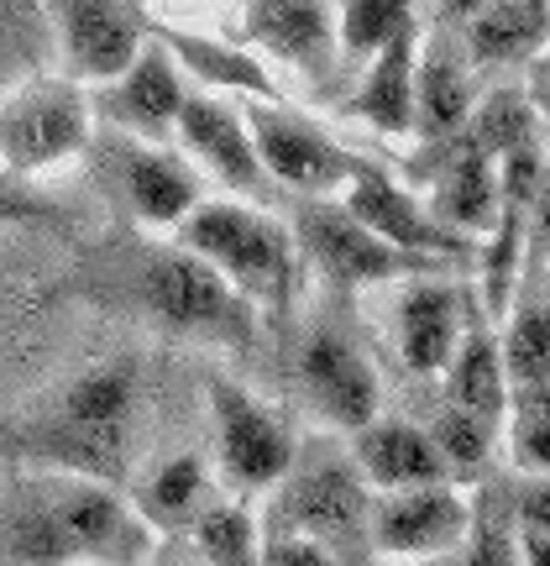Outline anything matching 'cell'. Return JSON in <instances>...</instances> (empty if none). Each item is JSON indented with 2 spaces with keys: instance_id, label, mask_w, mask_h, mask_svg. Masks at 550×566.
I'll use <instances>...</instances> for the list:
<instances>
[{
  "instance_id": "cell-21",
  "label": "cell",
  "mask_w": 550,
  "mask_h": 566,
  "mask_svg": "<svg viewBox=\"0 0 550 566\" xmlns=\"http://www.w3.org/2000/svg\"><path fill=\"white\" fill-rule=\"evenodd\" d=\"M414 69H420V27H409L399 38L378 48L362 74V90L351 95V116L378 126L383 137L414 132Z\"/></svg>"
},
{
  "instance_id": "cell-33",
  "label": "cell",
  "mask_w": 550,
  "mask_h": 566,
  "mask_svg": "<svg viewBox=\"0 0 550 566\" xmlns=\"http://www.w3.org/2000/svg\"><path fill=\"white\" fill-rule=\"evenodd\" d=\"M257 566H341L320 541H309L299 530L263 525L257 530Z\"/></svg>"
},
{
  "instance_id": "cell-26",
  "label": "cell",
  "mask_w": 550,
  "mask_h": 566,
  "mask_svg": "<svg viewBox=\"0 0 550 566\" xmlns=\"http://www.w3.org/2000/svg\"><path fill=\"white\" fill-rule=\"evenodd\" d=\"M540 38H550L546 0H488L467 21V48H472V59H483V63L525 59V53H535Z\"/></svg>"
},
{
  "instance_id": "cell-28",
  "label": "cell",
  "mask_w": 550,
  "mask_h": 566,
  "mask_svg": "<svg viewBox=\"0 0 550 566\" xmlns=\"http://www.w3.org/2000/svg\"><path fill=\"white\" fill-rule=\"evenodd\" d=\"M504 430H509V457L519 472H530V478L550 472V384L514 388Z\"/></svg>"
},
{
  "instance_id": "cell-20",
  "label": "cell",
  "mask_w": 550,
  "mask_h": 566,
  "mask_svg": "<svg viewBox=\"0 0 550 566\" xmlns=\"http://www.w3.org/2000/svg\"><path fill=\"white\" fill-rule=\"evenodd\" d=\"M435 216L462 237H488L498 216V158L472 147L462 132L446 142V163L435 174Z\"/></svg>"
},
{
  "instance_id": "cell-15",
  "label": "cell",
  "mask_w": 550,
  "mask_h": 566,
  "mask_svg": "<svg viewBox=\"0 0 550 566\" xmlns=\"http://www.w3.org/2000/svg\"><path fill=\"white\" fill-rule=\"evenodd\" d=\"M341 205H347L367 231H378L383 242L404 247V252H414V258H430V263H446V268L467 263V252H472L467 237L451 231V226L441 221L414 189H404L393 174L372 168V163L357 168V179L341 189Z\"/></svg>"
},
{
  "instance_id": "cell-7",
  "label": "cell",
  "mask_w": 550,
  "mask_h": 566,
  "mask_svg": "<svg viewBox=\"0 0 550 566\" xmlns=\"http://www.w3.org/2000/svg\"><path fill=\"white\" fill-rule=\"evenodd\" d=\"M95 142L89 90L74 80L21 84L0 101V163L6 174H47L59 163L80 158Z\"/></svg>"
},
{
  "instance_id": "cell-11",
  "label": "cell",
  "mask_w": 550,
  "mask_h": 566,
  "mask_svg": "<svg viewBox=\"0 0 550 566\" xmlns=\"http://www.w3.org/2000/svg\"><path fill=\"white\" fill-rule=\"evenodd\" d=\"M467 530L472 499L456 483L393 488V493H372V504H367V546L388 562L446 556V551L467 546Z\"/></svg>"
},
{
  "instance_id": "cell-6",
  "label": "cell",
  "mask_w": 550,
  "mask_h": 566,
  "mask_svg": "<svg viewBox=\"0 0 550 566\" xmlns=\"http://www.w3.org/2000/svg\"><path fill=\"white\" fill-rule=\"evenodd\" d=\"M294 242L336 289H372V283H409L451 273L446 263L414 258L404 247L367 231L341 200H305L294 210Z\"/></svg>"
},
{
  "instance_id": "cell-39",
  "label": "cell",
  "mask_w": 550,
  "mask_h": 566,
  "mask_svg": "<svg viewBox=\"0 0 550 566\" xmlns=\"http://www.w3.org/2000/svg\"><path fill=\"white\" fill-rule=\"evenodd\" d=\"M441 6H446V17H456V21H472V17H477V11H483V6H488V0H441Z\"/></svg>"
},
{
  "instance_id": "cell-23",
  "label": "cell",
  "mask_w": 550,
  "mask_h": 566,
  "mask_svg": "<svg viewBox=\"0 0 550 566\" xmlns=\"http://www.w3.org/2000/svg\"><path fill=\"white\" fill-rule=\"evenodd\" d=\"M131 509L142 514L147 530H194V520L210 509V472L194 451L168 457L137 483Z\"/></svg>"
},
{
  "instance_id": "cell-27",
  "label": "cell",
  "mask_w": 550,
  "mask_h": 566,
  "mask_svg": "<svg viewBox=\"0 0 550 566\" xmlns=\"http://www.w3.org/2000/svg\"><path fill=\"white\" fill-rule=\"evenodd\" d=\"M504 373H509V394L514 388H540L550 384V310L546 300H514L504 310Z\"/></svg>"
},
{
  "instance_id": "cell-34",
  "label": "cell",
  "mask_w": 550,
  "mask_h": 566,
  "mask_svg": "<svg viewBox=\"0 0 550 566\" xmlns=\"http://www.w3.org/2000/svg\"><path fill=\"white\" fill-rule=\"evenodd\" d=\"M514 525L535 530V535H550V472H540V478H530V483L519 488V499H514Z\"/></svg>"
},
{
  "instance_id": "cell-16",
  "label": "cell",
  "mask_w": 550,
  "mask_h": 566,
  "mask_svg": "<svg viewBox=\"0 0 550 566\" xmlns=\"http://www.w3.org/2000/svg\"><path fill=\"white\" fill-rule=\"evenodd\" d=\"M183 101H189L183 69L173 63V53H168L163 42H147L126 74H116L110 84H95V90H89V111L105 116L110 132L137 137V142L173 137Z\"/></svg>"
},
{
  "instance_id": "cell-18",
  "label": "cell",
  "mask_w": 550,
  "mask_h": 566,
  "mask_svg": "<svg viewBox=\"0 0 550 566\" xmlns=\"http://www.w3.org/2000/svg\"><path fill=\"white\" fill-rule=\"evenodd\" d=\"M462 331H467V310H462L456 283H446V273L409 279L404 300H399V352H404L409 373H420V378L446 373L451 352L462 346Z\"/></svg>"
},
{
  "instance_id": "cell-30",
  "label": "cell",
  "mask_w": 550,
  "mask_h": 566,
  "mask_svg": "<svg viewBox=\"0 0 550 566\" xmlns=\"http://www.w3.org/2000/svg\"><path fill=\"white\" fill-rule=\"evenodd\" d=\"M409 27H420L414 21V0H341V21H336V38L347 53L357 59H372L378 48L409 32Z\"/></svg>"
},
{
  "instance_id": "cell-19",
  "label": "cell",
  "mask_w": 550,
  "mask_h": 566,
  "mask_svg": "<svg viewBox=\"0 0 550 566\" xmlns=\"http://www.w3.org/2000/svg\"><path fill=\"white\" fill-rule=\"evenodd\" d=\"M242 32L246 42H257L263 53L305 74H320L336 48V21L326 0H246Z\"/></svg>"
},
{
  "instance_id": "cell-8",
  "label": "cell",
  "mask_w": 550,
  "mask_h": 566,
  "mask_svg": "<svg viewBox=\"0 0 550 566\" xmlns=\"http://www.w3.org/2000/svg\"><path fill=\"white\" fill-rule=\"evenodd\" d=\"M236 111H242L246 132L257 142V158H263L278 189H294L305 200H326V195H341L357 179L362 158L347 153L336 137H326L288 101H242Z\"/></svg>"
},
{
  "instance_id": "cell-4",
  "label": "cell",
  "mask_w": 550,
  "mask_h": 566,
  "mask_svg": "<svg viewBox=\"0 0 550 566\" xmlns=\"http://www.w3.org/2000/svg\"><path fill=\"white\" fill-rule=\"evenodd\" d=\"M137 300L173 336H194V342L215 346H252V336H257V310L179 242L142 252Z\"/></svg>"
},
{
  "instance_id": "cell-37",
  "label": "cell",
  "mask_w": 550,
  "mask_h": 566,
  "mask_svg": "<svg viewBox=\"0 0 550 566\" xmlns=\"http://www.w3.org/2000/svg\"><path fill=\"white\" fill-rule=\"evenodd\" d=\"M519 551H525V566H550V535L519 530Z\"/></svg>"
},
{
  "instance_id": "cell-35",
  "label": "cell",
  "mask_w": 550,
  "mask_h": 566,
  "mask_svg": "<svg viewBox=\"0 0 550 566\" xmlns=\"http://www.w3.org/2000/svg\"><path fill=\"white\" fill-rule=\"evenodd\" d=\"M59 210L38 195H11V189H0V226L6 221H53Z\"/></svg>"
},
{
  "instance_id": "cell-22",
  "label": "cell",
  "mask_w": 550,
  "mask_h": 566,
  "mask_svg": "<svg viewBox=\"0 0 550 566\" xmlns=\"http://www.w3.org/2000/svg\"><path fill=\"white\" fill-rule=\"evenodd\" d=\"M446 405L472 415V420H488L493 430H504L509 373H504V352H498V336L488 325H467L462 331V346L451 352L446 363Z\"/></svg>"
},
{
  "instance_id": "cell-9",
  "label": "cell",
  "mask_w": 550,
  "mask_h": 566,
  "mask_svg": "<svg viewBox=\"0 0 550 566\" xmlns=\"http://www.w3.org/2000/svg\"><path fill=\"white\" fill-rule=\"evenodd\" d=\"M101 184L110 189V200H121V210L137 226H163L179 231L183 216L204 200L194 163L173 153L168 142H137L121 132L101 137Z\"/></svg>"
},
{
  "instance_id": "cell-1",
  "label": "cell",
  "mask_w": 550,
  "mask_h": 566,
  "mask_svg": "<svg viewBox=\"0 0 550 566\" xmlns=\"http://www.w3.org/2000/svg\"><path fill=\"white\" fill-rule=\"evenodd\" d=\"M152 530L116 483L42 467L21 478L0 504V562L6 566H142Z\"/></svg>"
},
{
  "instance_id": "cell-10",
  "label": "cell",
  "mask_w": 550,
  "mask_h": 566,
  "mask_svg": "<svg viewBox=\"0 0 550 566\" xmlns=\"http://www.w3.org/2000/svg\"><path fill=\"white\" fill-rule=\"evenodd\" d=\"M210 420H215V457H221V478L236 493H263L288 478V467L299 457L294 430H288L273 409L242 388L236 378H210Z\"/></svg>"
},
{
  "instance_id": "cell-3",
  "label": "cell",
  "mask_w": 550,
  "mask_h": 566,
  "mask_svg": "<svg viewBox=\"0 0 550 566\" xmlns=\"http://www.w3.org/2000/svg\"><path fill=\"white\" fill-rule=\"evenodd\" d=\"M137 420V367L105 363L63 388L53 415L32 430V451L53 472H80L95 483H116L126 467V441Z\"/></svg>"
},
{
  "instance_id": "cell-41",
  "label": "cell",
  "mask_w": 550,
  "mask_h": 566,
  "mask_svg": "<svg viewBox=\"0 0 550 566\" xmlns=\"http://www.w3.org/2000/svg\"><path fill=\"white\" fill-rule=\"evenodd\" d=\"M546 27H550V0H546Z\"/></svg>"
},
{
  "instance_id": "cell-29",
  "label": "cell",
  "mask_w": 550,
  "mask_h": 566,
  "mask_svg": "<svg viewBox=\"0 0 550 566\" xmlns=\"http://www.w3.org/2000/svg\"><path fill=\"white\" fill-rule=\"evenodd\" d=\"M189 541L210 566H257V520L242 504H210Z\"/></svg>"
},
{
  "instance_id": "cell-38",
  "label": "cell",
  "mask_w": 550,
  "mask_h": 566,
  "mask_svg": "<svg viewBox=\"0 0 550 566\" xmlns=\"http://www.w3.org/2000/svg\"><path fill=\"white\" fill-rule=\"evenodd\" d=\"M142 566H210L200 551H163V556H147Z\"/></svg>"
},
{
  "instance_id": "cell-24",
  "label": "cell",
  "mask_w": 550,
  "mask_h": 566,
  "mask_svg": "<svg viewBox=\"0 0 550 566\" xmlns=\"http://www.w3.org/2000/svg\"><path fill=\"white\" fill-rule=\"evenodd\" d=\"M472 116V84L462 63L446 48L420 42V69H414V132L425 142H451Z\"/></svg>"
},
{
  "instance_id": "cell-25",
  "label": "cell",
  "mask_w": 550,
  "mask_h": 566,
  "mask_svg": "<svg viewBox=\"0 0 550 566\" xmlns=\"http://www.w3.org/2000/svg\"><path fill=\"white\" fill-rule=\"evenodd\" d=\"M158 42L173 53L179 69L200 74L204 84L236 90L242 101H278V90H273V80L263 74V63L246 59L242 48H225V42H210V38H189V32H163Z\"/></svg>"
},
{
  "instance_id": "cell-32",
  "label": "cell",
  "mask_w": 550,
  "mask_h": 566,
  "mask_svg": "<svg viewBox=\"0 0 550 566\" xmlns=\"http://www.w3.org/2000/svg\"><path fill=\"white\" fill-rule=\"evenodd\" d=\"M430 441L441 446L451 478H456V472H477V467L488 462L498 430H493L488 420H472V415H462V409L441 405V415H435V424H430Z\"/></svg>"
},
{
  "instance_id": "cell-13",
  "label": "cell",
  "mask_w": 550,
  "mask_h": 566,
  "mask_svg": "<svg viewBox=\"0 0 550 566\" xmlns=\"http://www.w3.org/2000/svg\"><path fill=\"white\" fill-rule=\"evenodd\" d=\"M173 137H179L183 158L200 163L204 174H215L236 200L273 205L284 195V189L273 184V174L263 168V158H257V142H252V132H246L236 105L215 101V95H189L179 111Z\"/></svg>"
},
{
  "instance_id": "cell-14",
  "label": "cell",
  "mask_w": 550,
  "mask_h": 566,
  "mask_svg": "<svg viewBox=\"0 0 550 566\" xmlns=\"http://www.w3.org/2000/svg\"><path fill=\"white\" fill-rule=\"evenodd\" d=\"M299 388L315 415L347 436L378 420V367L336 321H320L299 346Z\"/></svg>"
},
{
  "instance_id": "cell-12",
  "label": "cell",
  "mask_w": 550,
  "mask_h": 566,
  "mask_svg": "<svg viewBox=\"0 0 550 566\" xmlns=\"http://www.w3.org/2000/svg\"><path fill=\"white\" fill-rule=\"evenodd\" d=\"M53 21H59L68 80L84 90L126 74L147 48L142 0H53Z\"/></svg>"
},
{
  "instance_id": "cell-36",
  "label": "cell",
  "mask_w": 550,
  "mask_h": 566,
  "mask_svg": "<svg viewBox=\"0 0 550 566\" xmlns=\"http://www.w3.org/2000/svg\"><path fill=\"white\" fill-rule=\"evenodd\" d=\"M525 101H530V111H535V122L550 132V53H540L535 59V69H530V90H525Z\"/></svg>"
},
{
  "instance_id": "cell-40",
  "label": "cell",
  "mask_w": 550,
  "mask_h": 566,
  "mask_svg": "<svg viewBox=\"0 0 550 566\" xmlns=\"http://www.w3.org/2000/svg\"><path fill=\"white\" fill-rule=\"evenodd\" d=\"M540 300H546V310H550V273H546V294H540Z\"/></svg>"
},
{
  "instance_id": "cell-31",
  "label": "cell",
  "mask_w": 550,
  "mask_h": 566,
  "mask_svg": "<svg viewBox=\"0 0 550 566\" xmlns=\"http://www.w3.org/2000/svg\"><path fill=\"white\" fill-rule=\"evenodd\" d=\"M467 566H525L519 525H514V504H493V499L472 504Z\"/></svg>"
},
{
  "instance_id": "cell-2",
  "label": "cell",
  "mask_w": 550,
  "mask_h": 566,
  "mask_svg": "<svg viewBox=\"0 0 550 566\" xmlns=\"http://www.w3.org/2000/svg\"><path fill=\"white\" fill-rule=\"evenodd\" d=\"M183 252H194L210 273H221L252 310H288L299 279V242L267 205L200 200L173 231Z\"/></svg>"
},
{
  "instance_id": "cell-5",
  "label": "cell",
  "mask_w": 550,
  "mask_h": 566,
  "mask_svg": "<svg viewBox=\"0 0 550 566\" xmlns=\"http://www.w3.org/2000/svg\"><path fill=\"white\" fill-rule=\"evenodd\" d=\"M367 504H372V493H367L357 462H341V457L299 462L294 457L288 478L267 504L263 525L299 530L309 541H320L341 566H367V556H372V546H367Z\"/></svg>"
},
{
  "instance_id": "cell-17",
  "label": "cell",
  "mask_w": 550,
  "mask_h": 566,
  "mask_svg": "<svg viewBox=\"0 0 550 566\" xmlns=\"http://www.w3.org/2000/svg\"><path fill=\"white\" fill-rule=\"evenodd\" d=\"M351 462L362 472V483H372L378 493L451 483V467L441 457V446L430 441V430H420L409 420H372L362 430H351Z\"/></svg>"
}]
</instances>
